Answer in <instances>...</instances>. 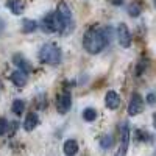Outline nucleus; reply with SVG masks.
<instances>
[{"label": "nucleus", "mask_w": 156, "mask_h": 156, "mask_svg": "<svg viewBox=\"0 0 156 156\" xmlns=\"http://www.w3.org/2000/svg\"><path fill=\"white\" fill-rule=\"evenodd\" d=\"M106 44H108V41H106L105 34H103L101 28L92 27V28H89L83 36V47L90 55L100 53V51L106 47Z\"/></svg>", "instance_id": "1"}, {"label": "nucleus", "mask_w": 156, "mask_h": 156, "mask_svg": "<svg viewBox=\"0 0 156 156\" xmlns=\"http://www.w3.org/2000/svg\"><path fill=\"white\" fill-rule=\"evenodd\" d=\"M56 22H58V31L62 34H67L72 31V11L66 2H59L55 11Z\"/></svg>", "instance_id": "2"}, {"label": "nucleus", "mask_w": 156, "mask_h": 156, "mask_svg": "<svg viewBox=\"0 0 156 156\" xmlns=\"http://www.w3.org/2000/svg\"><path fill=\"white\" fill-rule=\"evenodd\" d=\"M39 59L44 64H50V66H56L61 62V50L55 44H44L39 50Z\"/></svg>", "instance_id": "3"}, {"label": "nucleus", "mask_w": 156, "mask_h": 156, "mask_svg": "<svg viewBox=\"0 0 156 156\" xmlns=\"http://www.w3.org/2000/svg\"><path fill=\"white\" fill-rule=\"evenodd\" d=\"M128 145H129V126L128 123H123L120 128V145H119L115 156H126Z\"/></svg>", "instance_id": "4"}, {"label": "nucleus", "mask_w": 156, "mask_h": 156, "mask_svg": "<svg viewBox=\"0 0 156 156\" xmlns=\"http://www.w3.org/2000/svg\"><path fill=\"white\" fill-rule=\"evenodd\" d=\"M70 106H72V95L70 92L64 90L56 97V109L59 114H66L70 109Z\"/></svg>", "instance_id": "5"}, {"label": "nucleus", "mask_w": 156, "mask_h": 156, "mask_svg": "<svg viewBox=\"0 0 156 156\" xmlns=\"http://www.w3.org/2000/svg\"><path fill=\"white\" fill-rule=\"evenodd\" d=\"M144 111V98H142L137 92H134L129 98V103H128V114L129 115H137Z\"/></svg>", "instance_id": "6"}, {"label": "nucleus", "mask_w": 156, "mask_h": 156, "mask_svg": "<svg viewBox=\"0 0 156 156\" xmlns=\"http://www.w3.org/2000/svg\"><path fill=\"white\" fill-rule=\"evenodd\" d=\"M117 39H119V44L125 48L131 45V33H129L126 23H119V27H117Z\"/></svg>", "instance_id": "7"}, {"label": "nucleus", "mask_w": 156, "mask_h": 156, "mask_svg": "<svg viewBox=\"0 0 156 156\" xmlns=\"http://www.w3.org/2000/svg\"><path fill=\"white\" fill-rule=\"evenodd\" d=\"M42 30L45 33H55L58 31V22L55 12H48V14L42 19Z\"/></svg>", "instance_id": "8"}, {"label": "nucleus", "mask_w": 156, "mask_h": 156, "mask_svg": "<svg viewBox=\"0 0 156 156\" xmlns=\"http://www.w3.org/2000/svg\"><path fill=\"white\" fill-rule=\"evenodd\" d=\"M12 62H14L16 66L19 67L17 70H20V72H23V73H27V75L33 70V66L30 64V61L25 58V56H22L20 53H17V55L12 56Z\"/></svg>", "instance_id": "9"}, {"label": "nucleus", "mask_w": 156, "mask_h": 156, "mask_svg": "<svg viewBox=\"0 0 156 156\" xmlns=\"http://www.w3.org/2000/svg\"><path fill=\"white\" fill-rule=\"evenodd\" d=\"M105 105L108 109H117L120 106V97L115 90H108L105 95Z\"/></svg>", "instance_id": "10"}, {"label": "nucleus", "mask_w": 156, "mask_h": 156, "mask_svg": "<svg viewBox=\"0 0 156 156\" xmlns=\"http://www.w3.org/2000/svg\"><path fill=\"white\" fill-rule=\"evenodd\" d=\"M9 80L12 81V84H16L17 87H22V86L27 84V73H23L20 70H14L11 73Z\"/></svg>", "instance_id": "11"}, {"label": "nucleus", "mask_w": 156, "mask_h": 156, "mask_svg": "<svg viewBox=\"0 0 156 156\" xmlns=\"http://www.w3.org/2000/svg\"><path fill=\"white\" fill-rule=\"evenodd\" d=\"M6 6L11 9L12 14H16V16H20L23 9H25V3H23V0H8V3Z\"/></svg>", "instance_id": "12"}, {"label": "nucleus", "mask_w": 156, "mask_h": 156, "mask_svg": "<svg viewBox=\"0 0 156 156\" xmlns=\"http://www.w3.org/2000/svg\"><path fill=\"white\" fill-rule=\"evenodd\" d=\"M37 125H39V115H37V114H34V112H30L27 117H25L23 128L27 129V131H31V129H34Z\"/></svg>", "instance_id": "13"}, {"label": "nucleus", "mask_w": 156, "mask_h": 156, "mask_svg": "<svg viewBox=\"0 0 156 156\" xmlns=\"http://www.w3.org/2000/svg\"><path fill=\"white\" fill-rule=\"evenodd\" d=\"M78 153V142L75 139H67L64 142V154L66 156H75Z\"/></svg>", "instance_id": "14"}, {"label": "nucleus", "mask_w": 156, "mask_h": 156, "mask_svg": "<svg viewBox=\"0 0 156 156\" xmlns=\"http://www.w3.org/2000/svg\"><path fill=\"white\" fill-rule=\"evenodd\" d=\"M36 28H37V22L36 20H33V19H23V22H22L23 33H33V31H36Z\"/></svg>", "instance_id": "15"}, {"label": "nucleus", "mask_w": 156, "mask_h": 156, "mask_svg": "<svg viewBox=\"0 0 156 156\" xmlns=\"http://www.w3.org/2000/svg\"><path fill=\"white\" fill-rule=\"evenodd\" d=\"M12 112H14L16 115H22L23 114V111H25V103H23V100H14L12 101Z\"/></svg>", "instance_id": "16"}, {"label": "nucleus", "mask_w": 156, "mask_h": 156, "mask_svg": "<svg viewBox=\"0 0 156 156\" xmlns=\"http://www.w3.org/2000/svg\"><path fill=\"white\" fill-rule=\"evenodd\" d=\"M83 119H84L86 122H94V120L97 119V111H95L94 108H86V109L83 111Z\"/></svg>", "instance_id": "17"}, {"label": "nucleus", "mask_w": 156, "mask_h": 156, "mask_svg": "<svg viewBox=\"0 0 156 156\" xmlns=\"http://www.w3.org/2000/svg\"><path fill=\"white\" fill-rule=\"evenodd\" d=\"M100 147L103 150H109L112 147V137L109 134H105V136H101L100 137Z\"/></svg>", "instance_id": "18"}, {"label": "nucleus", "mask_w": 156, "mask_h": 156, "mask_svg": "<svg viewBox=\"0 0 156 156\" xmlns=\"http://www.w3.org/2000/svg\"><path fill=\"white\" fill-rule=\"evenodd\" d=\"M140 6L137 5V3H131V5H129L128 6V14L129 16H131V17H137L139 14H140Z\"/></svg>", "instance_id": "19"}, {"label": "nucleus", "mask_w": 156, "mask_h": 156, "mask_svg": "<svg viewBox=\"0 0 156 156\" xmlns=\"http://www.w3.org/2000/svg\"><path fill=\"white\" fill-rule=\"evenodd\" d=\"M8 126H9L8 120L3 119V117H0V136H3V134L8 131Z\"/></svg>", "instance_id": "20"}, {"label": "nucleus", "mask_w": 156, "mask_h": 156, "mask_svg": "<svg viewBox=\"0 0 156 156\" xmlns=\"http://www.w3.org/2000/svg\"><path fill=\"white\" fill-rule=\"evenodd\" d=\"M136 134H137V137H139V140H145L148 136H147V133H144V131H140V129H137L136 131Z\"/></svg>", "instance_id": "21"}, {"label": "nucleus", "mask_w": 156, "mask_h": 156, "mask_svg": "<svg viewBox=\"0 0 156 156\" xmlns=\"http://www.w3.org/2000/svg\"><path fill=\"white\" fill-rule=\"evenodd\" d=\"M147 101H148V105H154V94L153 92H150L147 95Z\"/></svg>", "instance_id": "22"}, {"label": "nucleus", "mask_w": 156, "mask_h": 156, "mask_svg": "<svg viewBox=\"0 0 156 156\" xmlns=\"http://www.w3.org/2000/svg\"><path fill=\"white\" fill-rule=\"evenodd\" d=\"M3 30H5V22H3L2 19H0V34L3 33Z\"/></svg>", "instance_id": "23"}, {"label": "nucleus", "mask_w": 156, "mask_h": 156, "mask_svg": "<svg viewBox=\"0 0 156 156\" xmlns=\"http://www.w3.org/2000/svg\"><path fill=\"white\" fill-rule=\"evenodd\" d=\"M0 87H2V83H0Z\"/></svg>", "instance_id": "24"}]
</instances>
